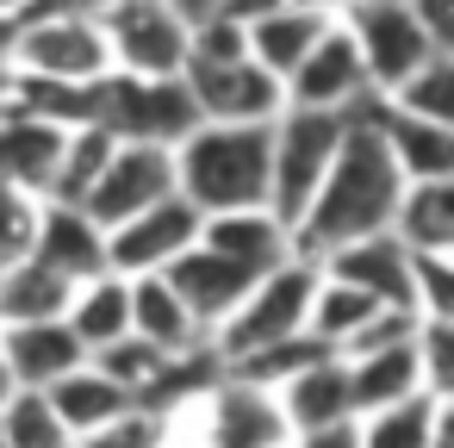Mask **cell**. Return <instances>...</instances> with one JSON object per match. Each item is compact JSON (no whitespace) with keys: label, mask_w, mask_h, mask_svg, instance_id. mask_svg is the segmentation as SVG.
<instances>
[{"label":"cell","mask_w":454,"mask_h":448,"mask_svg":"<svg viewBox=\"0 0 454 448\" xmlns=\"http://www.w3.org/2000/svg\"><path fill=\"white\" fill-rule=\"evenodd\" d=\"M398 206H404V175L373 125V100H361L330 156V175L317 181L305 218L293 224V249H299V262H324L342 243L398 231Z\"/></svg>","instance_id":"1"},{"label":"cell","mask_w":454,"mask_h":448,"mask_svg":"<svg viewBox=\"0 0 454 448\" xmlns=\"http://www.w3.org/2000/svg\"><path fill=\"white\" fill-rule=\"evenodd\" d=\"M175 193L200 212H262L268 206V125H193L175 144Z\"/></svg>","instance_id":"2"},{"label":"cell","mask_w":454,"mask_h":448,"mask_svg":"<svg viewBox=\"0 0 454 448\" xmlns=\"http://www.w3.org/2000/svg\"><path fill=\"white\" fill-rule=\"evenodd\" d=\"M311 293H317V262H299V255H293L286 268L262 274V280L243 293V305H237L224 324H212V336H206V355L218 361V373L237 367V361H249V355H262V349H274V342L305 336Z\"/></svg>","instance_id":"3"},{"label":"cell","mask_w":454,"mask_h":448,"mask_svg":"<svg viewBox=\"0 0 454 448\" xmlns=\"http://www.w3.org/2000/svg\"><path fill=\"white\" fill-rule=\"evenodd\" d=\"M348 131V113H305V106H280V119L268 125V212L293 231L317 193V181L330 175V156Z\"/></svg>","instance_id":"4"},{"label":"cell","mask_w":454,"mask_h":448,"mask_svg":"<svg viewBox=\"0 0 454 448\" xmlns=\"http://www.w3.org/2000/svg\"><path fill=\"white\" fill-rule=\"evenodd\" d=\"M13 75L20 82H51V88H100L113 75V51L100 20H69V13H26L13 38Z\"/></svg>","instance_id":"5"},{"label":"cell","mask_w":454,"mask_h":448,"mask_svg":"<svg viewBox=\"0 0 454 448\" xmlns=\"http://www.w3.org/2000/svg\"><path fill=\"white\" fill-rule=\"evenodd\" d=\"M336 20H342V32H348V44L361 57V75H367V94L373 100H392L435 57L404 0H348Z\"/></svg>","instance_id":"6"},{"label":"cell","mask_w":454,"mask_h":448,"mask_svg":"<svg viewBox=\"0 0 454 448\" xmlns=\"http://www.w3.org/2000/svg\"><path fill=\"white\" fill-rule=\"evenodd\" d=\"M94 125L113 138V144H162L175 150L200 113L187 100L181 82H137V75H106L94 88Z\"/></svg>","instance_id":"7"},{"label":"cell","mask_w":454,"mask_h":448,"mask_svg":"<svg viewBox=\"0 0 454 448\" xmlns=\"http://www.w3.org/2000/svg\"><path fill=\"white\" fill-rule=\"evenodd\" d=\"M100 32H106V51H113V75L181 82L193 32L162 7V0H113L100 13Z\"/></svg>","instance_id":"8"},{"label":"cell","mask_w":454,"mask_h":448,"mask_svg":"<svg viewBox=\"0 0 454 448\" xmlns=\"http://www.w3.org/2000/svg\"><path fill=\"white\" fill-rule=\"evenodd\" d=\"M193 423H200V448H293L280 398L231 373L206 386V398L193 405Z\"/></svg>","instance_id":"9"},{"label":"cell","mask_w":454,"mask_h":448,"mask_svg":"<svg viewBox=\"0 0 454 448\" xmlns=\"http://www.w3.org/2000/svg\"><path fill=\"white\" fill-rule=\"evenodd\" d=\"M181 88L200 113V125H274L286 94L274 75H262L249 57H231V63H187L181 69Z\"/></svg>","instance_id":"10"},{"label":"cell","mask_w":454,"mask_h":448,"mask_svg":"<svg viewBox=\"0 0 454 448\" xmlns=\"http://www.w3.org/2000/svg\"><path fill=\"white\" fill-rule=\"evenodd\" d=\"M168 193H175V150H162V144H119L113 162H106V175L88 187L82 212L100 231H119L125 218L162 206Z\"/></svg>","instance_id":"11"},{"label":"cell","mask_w":454,"mask_h":448,"mask_svg":"<svg viewBox=\"0 0 454 448\" xmlns=\"http://www.w3.org/2000/svg\"><path fill=\"white\" fill-rule=\"evenodd\" d=\"M317 274L355 287L361 299H373L386 311H411L417 318V249L398 231H380V237H361V243L330 249L317 262Z\"/></svg>","instance_id":"12"},{"label":"cell","mask_w":454,"mask_h":448,"mask_svg":"<svg viewBox=\"0 0 454 448\" xmlns=\"http://www.w3.org/2000/svg\"><path fill=\"white\" fill-rule=\"evenodd\" d=\"M200 224H206V218H200L181 193H168L162 206H150V212L125 218L119 231H106V268L125 274V280L162 274L168 262H181V255L200 243Z\"/></svg>","instance_id":"13"},{"label":"cell","mask_w":454,"mask_h":448,"mask_svg":"<svg viewBox=\"0 0 454 448\" xmlns=\"http://www.w3.org/2000/svg\"><path fill=\"white\" fill-rule=\"evenodd\" d=\"M286 106H305V113H355L361 100H373L367 94V75H361V57H355V44H348V32H342V20L311 44V57L286 75Z\"/></svg>","instance_id":"14"},{"label":"cell","mask_w":454,"mask_h":448,"mask_svg":"<svg viewBox=\"0 0 454 448\" xmlns=\"http://www.w3.org/2000/svg\"><path fill=\"white\" fill-rule=\"evenodd\" d=\"M63 144H69L63 125L7 106V113H0V187L51 200L57 193V169H63Z\"/></svg>","instance_id":"15"},{"label":"cell","mask_w":454,"mask_h":448,"mask_svg":"<svg viewBox=\"0 0 454 448\" xmlns=\"http://www.w3.org/2000/svg\"><path fill=\"white\" fill-rule=\"evenodd\" d=\"M336 26V13H311V7H255L243 13V51L262 75H274L286 88V75L311 57V44Z\"/></svg>","instance_id":"16"},{"label":"cell","mask_w":454,"mask_h":448,"mask_svg":"<svg viewBox=\"0 0 454 448\" xmlns=\"http://www.w3.org/2000/svg\"><path fill=\"white\" fill-rule=\"evenodd\" d=\"M162 280L181 293V305L200 318V330L212 336V324H224L237 305H243V293L255 287V274H243L237 262H224L218 249H206V243H193L181 262H168L162 268Z\"/></svg>","instance_id":"17"},{"label":"cell","mask_w":454,"mask_h":448,"mask_svg":"<svg viewBox=\"0 0 454 448\" xmlns=\"http://www.w3.org/2000/svg\"><path fill=\"white\" fill-rule=\"evenodd\" d=\"M200 243L206 249H218L224 262H237L243 274H274V268H286L299 249H293V231L262 206V212H218V218H206L200 224Z\"/></svg>","instance_id":"18"},{"label":"cell","mask_w":454,"mask_h":448,"mask_svg":"<svg viewBox=\"0 0 454 448\" xmlns=\"http://www.w3.org/2000/svg\"><path fill=\"white\" fill-rule=\"evenodd\" d=\"M274 398H280L293 436H324V429H348V423H355V405H348V367H342L336 355H317V361H311L305 373H293Z\"/></svg>","instance_id":"19"},{"label":"cell","mask_w":454,"mask_h":448,"mask_svg":"<svg viewBox=\"0 0 454 448\" xmlns=\"http://www.w3.org/2000/svg\"><path fill=\"white\" fill-rule=\"evenodd\" d=\"M32 255H38L44 268H57L69 287L113 274V268H106V231H100L82 206H57V200H44V224H38V249H32Z\"/></svg>","instance_id":"20"},{"label":"cell","mask_w":454,"mask_h":448,"mask_svg":"<svg viewBox=\"0 0 454 448\" xmlns=\"http://www.w3.org/2000/svg\"><path fill=\"white\" fill-rule=\"evenodd\" d=\"M0 355H7V373H13L20 392H51L63 373H75L88 361L63 318L57 324H13V330H0Z\"/></svg>","instance_id":"21"},{"label":"cell","mask_w":454,"mask_h":448,"mask_svg":"<svg viewBox=\"0 0 454 448\" xmlns=\"http://www.w3.org/2000/svg\"><path fill=\"white\" fill-rule=\"evenodd\" d=\"M373 125L404 175V187H429V181H454V131L448 125H429V119H411V113H392L386 100H373Z\"/></svg>","instance_id":"22"},{"label":"cell","mask_w":454,"mask_h":448,"mask_svg":"<svg viewBox=\"0 0 454 448\" xmlns=\"http://www.w3.org/2000/svg\"><path fill=\"white\" fill-rule=\"evenodd\" d=\"M131 336L150 342V349H162V355H206L200 318L181 305V293H175L162 274L131 280Z\"/></svg>","instance_id":"23"},{"label":"cell","mask_w":454,"mask_h":448,"mask_svg":"<svg viewBox=\"0 0 454 448\" xmlns=\"http://www.w3.org/2000/svg\"><path fill=\"white\" fill-rule=\"evenodd\" d=\"M44 398H51V411H57V423H63L69 442H88V436H100V429H113L119 417L137 411V405H131V398H125L94 361H82L75 373H63Z\"/></svg>","instance_id":"24"},{"label":"cell","mask_w":454,"mask_h":448,"mask_svg":"<svg viewBox=\"0 0 454 448\" xmlns=\"http://www.w3.org/2000/svg\"><path fill=\"white\" fill-rule=\"evenodd\" d=\"M69 336L82 342V355H100L113 349L119 336H131V280L125 274H100V280H82L69 311H63Z\"/></svg>","instance_id":"25"},{"label":"cell","mask_w":454,"mask_h":448,"mask_svg":"<svg viewBox=\"0 0 454 448\" xmlns=\"http://www.w3.org/2000/svg\"><path fill=\"white\" fill-rule=\"evenodd\" d=\"M342 367H348V405H355V417L386 411V405H404V398L423 392V380H417V336L398 342V349H380V355L342 361Z\"/></svg>","instance_id":"26"},{"label":"cell","mask_w":454,"mask_h":448,"mask_svg":"<svg viewBox=\"0 0 454 448\" xmlns=\"http://www.w3.org/2000/svg\"><path fill=\"white\" fill-rule=\"evenodd\" d=\"M69 299H75V287L57 268H44L38 255L13 262L7 274H0V330H13V324H57L69 311Z\"/></svg>","instance_id":"27"},{"label":"cell","mask_w":454,"mask_h":448,"mask_svg":"<svg viewBox=\"0 0 454 448\" xmlns=\"http://www.w3.org/2000/svg\"><path fill=\"white\" fill-rule=\"evenodd\" d=\"M373 311H386V305H373V299H361L355 287H342V280H324V274H317V293H311V311H305V336H311L317 349L342 355V349H348V336H355Z\"/></svg>","instance_id":"28"},{"label":"cell","mask_w":454,"mask_h":448,"mask_svg":"<svg viewBox=\"0 0 454 448\" xmlns=\"http://www.w3.org/2000/svg\"><path fill=\"white\" fill-rule=\"evenodd\" d=\"M131 405H144L162 380H168V367L175 361H187V355H162V349H150V342H137V336H119L113 349H100V355H88Z\"/></svg>","instance_id":"29"},{"label":"cell","mask_w":454,"mask_h":448,"mask_svg":"<svg viewBox=\"0 0 454 448\" xmlns=\"http://www.w3.org/2000/svg\"><path fill=\"white\" fill-rule=\"evenodd\" d=\"M398 237L423 255V249H454V181H429V187H404L398 206Z\"/></svg>","instance_id":"30"},{"label":"cell","mask_w":454,"mask_h":448,"mask_svg":"<svg viewBox=\"0 0 454 448\" xmlns=\"http://www.w3.org/2000/svg\"><path fill=\"white\" fill-rule=\"evenodd\" d=\"M429 423H435V398H404L386 411L355 417V448H429Z\"/></svg>","instance_id":"31"},{"label":"cell","mask_w":454,"mask_h":448,"mask_svg":"<svg viewBox=\"0 0 454 448\" xmlns=\"http://www.w3.org/2000/svg\"><path fill=\"white\" fill-rule=\"evenodd\" d=\"M113 138L100 131V125H82V131H69V144H63V169H57V206H82L88 200V187L106 175V162H113Z\"/></svg>","instance_id":"32"},{"label":"cell","mask_w":454,"mask_h":448,"mask_svg":"<svg viewBox=\"0 0 454 448\" xmlns=\"http://www.w3.org/2000/svg\"><path fill=\"white\" fill-rule=\"evenodd\" d=\"M392 113H411V119H429V125H448L454 131V57H429L392 100H386Z\"/></svg>","instance_id":"33"},{"label":"cell","mask_w":454,"mask_h":448,"mask_svg":"<svg viewBox=\"0 0 454 448\" xmlns=\"http://www.w3.org/2000/svg\"><path fill=\"white\" fill-rule=\"evenodd\" d=\"M0 442L7 448H69V436H63L44 392H13L0 405Z\"/></svg>","instance_id":"34"},{"label":"cell","mask_w":454,"mask_h":448,"mask_svg":"<svg viewBox=\"0 0 454 448\" xmlns=\"http://www.w3.org/2000/svg\"><path fill=\"white\" fill-rule=\"evenodd\" d=\"M38 224H44V200L0 187V274H7L13 262H32V249H38Z\"/></svg>","instance_id":"35"},{"label":"cell","mask_w":454,"mask_h":448,"mask_svg":"<svg viewBox=\"0 0 454 448\" xmlns=\"http://www.w3.org/2000/svg\"><path fill=\"white\" fill-rule=\"evenodd\" d=\"M417 380L423 398H454V324L442 318H417Z\"/></svg>","instance_id":"36"},{"label":"cell","mask_w":454,"mask_h":448,"mask_svg":"<svg viewBox=\"0 0 454 448\" xmlns=\"http://www.w3.org/2000/svg\"><path fill=\"white\" fill-rule=\"evenodd\" d=\"M417 318L454 324V249H423L417 255Z\"/></svg>","instance_id":"37"},{"label":"cell","mask_w":454,"mask_h":448,"mask_svg":"<svg viewBox=\"0 0 454 448\" xmlns=\"http://www.w3.org/2000/svg\"><path fill=\"white\" fill-rule=\"evenodd\" d=\"M75 448H162V417L131 411V417H119L113 429H100V436H88V442H75Z\"/></svg>","instance_id":"38"},{"label":"cell","mask_w":454,"mask_h":448,"mask_svg":"<svg viewBox=\"0 0 454 448\" xmlns=\"http://www.w3.org/2000/svg\"><path fill=\"white\" fill-rule=\"evenodd\" d=\"M404 7H411V20L423 26L429 51L454 57V0H404Z\"/></svg>","instance_id":"39"},{"label":"cell","mask_w":454,"mask_h":448,"mask_svg":"<svg viewBox=\"0 0 454 448\" xmlns=\"http://www.w3.org/2000/svg\"><path fill=\"white\" fill-rule=\"evenodd\" d=\"M106 7H113V0H26V13H69V20H100Z\"/></svg>","instance_id":"40"},{"label":"cell","mask_w":454,"mask_h":448,"mask_svg":"<svg viewBox=\"0 0 454 448\" xmlns=\"http://www.w3.org/2000/svg\"><path fill=\"white\" fill-rule=\"evenodd\" d=\"M429 448H454V398L435 405V423H429Z\"/></svg>","instance_id":"41"},{"label":"cell","mask_w":454,"mask_h":448,"mask_svg":"<svg viewBox=\"0 0 454 448\" xmlns=\"http://www.w3.org/2000/svg\"><path fill=\"white\" fill-rule=\"evenodd\" d=\"M293 448H355V423L348 429H324V436H293Z\"/></svg>","instance_id":"42"},{"label":"cell","mask_w":454,"mask_h":448,"mask_svg":"<svg viewBox=\"0 0 454 448\" xmlns=\"http://www.w3.org/2000/svg\"><path fill=\"white\" fill-rule=\"evenodd\" d=\"M13 38H20V20L0 13V63H7V69H13Z\"/></svg>","instance_id":"43"},{"label":"cell","mask_w":454,"mask_h":448,"mask_svg":"<svg viewBox=\"0 0 454 448\" xmlns=\"http://www.w3.org/2000/svg\"><path fill=\"white\" fill-rule=\"evenodd\" d=\"M13 392H20V386H13V373H7V355H0V405H7Z\"/></svg>","instance_id":"44"},{"label":"cell","mask_w":454,"mask_h":448,"mask_svg":"<svg viewBox=\"0 0 454 448\" xmlns=\"http://www.w3.org/2000/svg\"><path fill=\"white\" fill-rule=\"evenodd\" d=\"M0 448H7V442H0Z\"/></svg>","instance_id":"45"},{"label":"cell","mask_w":454,"mask_h":448,"mask_svg":"<svg viewBox=\"0 0 454 448\" xmlns=\"http://www.w3.org/2000/svg\"><path fill=\"white\" fill-rule=\"evenodd\" d=\"M69 448H75V442H69Z\"/></svg>","instance_id":"46"}]
</instances>
